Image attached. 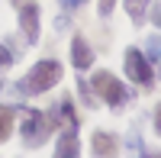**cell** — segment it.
<instances>
[{
	"mask_svg": "<svg viewBox=\"0 0 161 158\" xmlns=\"http://www.w3.org/2000/svg\"><path fill=\"white\" fill-rule=\"evenodd\" d=\"M61 81V65L55 61V58H45V61H39L36 68L23 77V81H16V84H10V90H13V97H36V94H45V90H52Z\"/></svg>",
	"mask_w": 161,
	"mask_h": 158,
	"instance_id": "1",
	"label": "cell"
},
{
	"mask_svg": "<svg viewBox=\"0 0 161 158\" xmlns=\"http://www.w3.org/2000/svg\"><path fill=\"white\" fill-rule=\"evenodd\" d=\"M90 87H93V94L103 97L106 107L116 110V113L123 110V107H129V100H132V90L119 81L116 74H110V71H97V74H93V81H90Z\"/></svg>",
	"mask_w": 161,
	"mask_h": 158,
	"instance_id": "2",
	"label": "cell"
},
{
	"mask_svg": "<svg viewBox=\"0 0 161 158\" xmlns=\"http://www.w3.org/2000/svg\"><path fill=\"white\" fill-rule=\"evenodd\" d=\"M19 133H23V142L29 149H39L52 133H55V116L42 113V110H26V120H23Z\"/></svg>",
	"mask_w": 161,
	"mask_h": 158,
	"instance_id": "3",
	"label": "cell"
},
{
	"mask_svg": "<svg viewBox=\"0 0 161 158\" xmlns=\"http://www.w3.org/2000/svg\"><path fill=\"white\" fill-rule=\"evenodd\" d=\"M126 74H129V81H136V84L145 87V90H152V84H155L152 61L145 58L139 48H126Z\"/></svg>",
	"mask_w": 161,
	"mask_h": 158,
	"instance_id": "4",
	"label": "cell"
},
{
	"mask_svg": "<svg viewBox=\"0 0 161 158\" xmlns=\"http://www.w3.org/2000/svg\"><path fill=\"white\" fill-rule=\"evenodd\" d=\"M13 7H19V26L26 42H36L39 39V3L32 0H13Z\"/></svg>",
	"mask_w": 161,
	"mask_h": 158,
	"instance_id": "5",
	"label": "cell"
},
{
	"mask_svg": "<svg viewBox=\"0 0 161 158\" xmlns=\"http://www.w3.org/2000/svg\"><path fill=\"white\" fill-rule=\"evenodd\" d=\"M90 152L97 158H116L119 155V139L113 133H106V129H97L90 139Z\"/></svg>",
	"mask_w": 161,
	"mask_h": 158,
	"instance_id": "6",
	"label": "cell"
},
{
	"mask_svg": "<svg viewBox=\"0 0 161 158\" xmlns=\"http://www.w3.org/2000/svg\"><path fill=\"white\" fill-rule=\"evenodd\" d=\"M71 61H74L77 71H87L90 65H93V48L87 45L84 36H74V39H71Z\"/></svg>",
	"mask_w": 161,
	"mask_h": 158,
	"instance_id": "7",
	"label": "cell"
},
{
	"mask_svg": "<svg viewBox=\"0 0 161 158\" xmlns=\"http://www.w3.org/2000/svg\"><path fill=\"white\" fill-rule=\"evenodd\" d=\"M58 120L64 123V133H77V113H74V100L64 97L58 103Z\"/></svg>",
	"mask_w": 161,
	"mask_h": 158,
	"instance_id": "8",
	"label": "cell"
},
{
	"mask_svg": "<svg viewBox=\"0 0 161 158\" xmlns=\"http://www.w3.org/2000/svg\"><path fill=\"white\" fill-rule=\"evenodd\" d=\"M55 158H80V145H77L74 133H64V136L58 139V145H55Z\"/></svg>",
	"mask_w": 161,
	"mask_h": 158,
	"instance_id": "9",
	"label": "cell"
},
{
	"mask_svg": "<svg viewBox=\"0 0 161 158\" xmlns=\"http://www.w3.org/2000/svg\"><path fill=\"white\" fill-rule=\"evenodd\" d=\"M148 7H152V0H126V13H129V20L142 26L145 16H148Z\"/></svg>",
	"mask_w": 161,
	"mask_h": 158,
	"instance_id": "10",
	"label": "cell"
},
{
	"mask_svg": "<svg viewBox=\"0 0 161 158\" xmlns=\"http://www.w3.org/2000/svg\"><path fill=\"white\" fill-rule=\"evenodd\" d=\"M13 123H16V110H13V107H0V142L10 139Z\"/></svg>",
	"mask_w": 161,
	"mask_h": 158,
	"instance_id": "11",
	"label": "cell"
},
{
	"mask_svg": "<svg viewBox=\"0 0 161 158\" xmlns=\"http://www.w3.org/2000/svg\"><path fill=\"white\" fill-rule=\"evenodd\" d=\"M148 61H161V36H148V42H145V52H142Z\"/></svg>",
	"mask_w": 161,
	"mask_h": 158,
	"instance_id": "12",
	"label": "cell"
},
{
	"mask_svg": "<svg viewBox=\"0 0 161 158\" xmlns=\"http://www.w3.org/2000/svg\"><path fill=\"white\" fill-rule=\"evenodd\" d=\"M77 90H80V100H84L87 107L93 110V103H97V94H93V90H90V84L84 81V77H77Z\"/></svg>",
	"mask_w": 161,
	"mask_h": 158,
	"instance_id": "13",
	"label": "cell"
},
{
	"mask_svg": "<svg viewBox=\"0 0 161 158\" xmlns=\"http://www.w3.org/2000/svg\"><path fill=\"white\" fill-rule=\"evenodd\" d=\"M13 61H16V55H13V52H10L3 42H0V68H10Z\"/></svg>",
	"mask_w": 161,
	"mask_h": 158,
	"instance_id": "14",
	"label": "cell"
},
{
	"mask_svg": "<svg viewBox=\"0 0 161 158\" xmlns=\"http://www.w3.org/2000/svg\"><path fill=\"white\" fill-rule=\"evenodd\" d=\"M126 145H129V152H132V155H139V152H142V139H139V133H136V129H132V133H129Z\"/></svg>",
	"mask_w": 161,
	"mask_h": 158,
	"instance_id": "15",
	"label": "cell"
},
{
	"mask_svg": "<svg viewBox=\"0 0 161 158\" xmlns=\"http://www.w3.org/2000/svg\"><path fill=\"white\" fill-rule=\"evenodd\" d=\"M148 16H152V23L161 29V7H155V3H152V7H148Z\"/></svg>",
	"mask_w": 161,
	"mask_h": 158,
	"instance_id": "16",
	"label": "cell"
},
{
	"mask_svg": "<svg viewBox=\"0 0 161 158\" xmlns=\"http://www.w3.org/2000/svg\"><path fill=\"white\" fill-rule=\"evenodd\" d=\"M113 7H116V0H100V16H110Z\"/></svg>",
	"mask_w": 161,
	"mask_h": 158,
	"instance_id": "17",
	"label": "cell"
},
{
	"mask_svg": "<svg viewBox=\"0 0 161 158\" xmlns=\"http://www.w3.org/2000/svg\"><path fill=\"white\" fill-rule=\"evenodd\" d=\"M55 29H58V32L68 29V16H58V20H55Z\"/></svg>",
	"mask_w": 161,
	"mask_h": 158,
	"instance_id": "18",
	"label": "cell"
},
{
	"mask_svg": "<svg viewBox=\"0 0 161 158\" xmlns=\"http://www.w3.org/2000/svg\"><path fill=\"white\" fill-rule=\"evenodd\" d=\"M136 158H161V152H148V149H142Z\"/></svg>",
	"mask_w": 161,
	"mask_h": 158,
	"instance_id": "19",
	"label": "cell"
},
{
	"mask_svg": "<svg viewBox=\"0 0 161 158\" xmlns=\"http://www.w3.org/2000/svg\"><path fill=\"white\" fill-rule=\"evenodd\" d=\"M155 129H158V136H161V107L155 110Z\"/></svg>",
	"mask_w": 161,
	"mask_h": 158,
	"instance_id": "20",
	"label": "cell"
},
{
	"mask_svg": "<svg viewBox=\"0 0 161 158\" xmlns=\"http://www.w3.org/2000/svg\"><path fill=\"white\" fill-rule=\"evenodd\" d=\"M77 3H80V0H61V7H64V10H74Z\"/></svg>",
	"mask_w": 161,
	"mask_h": 158,
	"instance_id": "21",
	"label": "cell"
},
{
	"mask_svg": "<svg viewBox=\"0 0 161 158\" xmlns=\"http://www.w3.org/2000/svg\"><path fill=\"white\" fill-rule=\"evenodd\" d=\"M80 3H84V0H80Z\"/></svg>",
	"mask_w": 161,
	"mask_h": 158,
	"instance_id": "22",
	"label": "cell"
},
{
	"mask_svg": "<svg viewBox=\"0 0 161 158\" xmlns=\"http://www.w3.org/2000/svg\"><path fill=\"white\" fill-rule=\"evenodd\" d=\"M158 74H161V71H158Z\"/></svg>",
	"mask_w": 161,
	"mask_h": 158,
	"instance_id": "23",
	"label": "cell"
}]
</instances>
